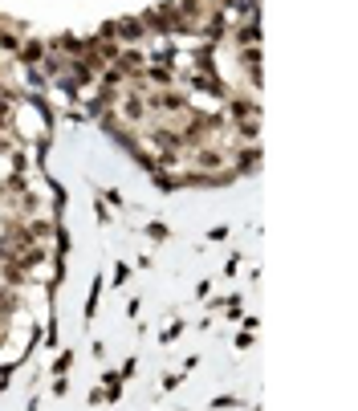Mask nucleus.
Returning a JSON list of instances; mask_svg holds the SVG:
<instances>
[{"instance_id": "f257e3e1", "label": "nucleus", "mask_w": 358, "mask_h": 411, "mask_svg": "<svg viewBox=\"0 0 358 411\" xmlns=\"http://www.w3.org/2000/svg\"><path fill=\"white\" fill-rule=\"evenodd\" d=\"M69 367H74V355L65 350V355H57V362H53V374H65Z\"/></svg>"}, {"instance_id": "f03ea898", "label": "nucleus", "mask_w": 358, "mask_h": 411, "mask_svg": "<svg viewBox=\"0 0 358 411\" xmlns=\"http://www.w3.org/2000/svg\"><path fill=\"white\" fill-rule=\"evenodd\" d=\"M183 334V322H171V326H163V342H175Z\"/></svg>"}, {"instance_id": "7ed1b4c3", "label": "nucleus", "mask_w": 358, "mask_h": 411, "mask_svg": "<svg viewBox=\"0 0 358 411\" xmlns=\"http://www.w3.org/2000/svg\"><path fill=\"white\" fill-rule=\"evenodd\" d=\"M126 277H131V265H114V285H122Z\"/></svg>"}, {"instance_id": "20e7f679", "label": "nucleus", "mask_w": 358, "mask_h": 411, "mask_svg": "<svg viewBox=\"0 0 358 411\" xmlns=\"http://www.w3.org/2000/svg\"><path fill=\"white\" fill-rule=\"evenodd\" d=\"M147 232H151L155 241H163V236H167V224H147Z\"/></svg>"}, {"instance_id": "39448f33", "label": "nucleus", "mask_w": 358, "mask_h": 411, "mask_svg": "<svg viewBox=\"0 0 358 411\" xmlns=\"http://www.w3.org/2000/svg\"><path fill=\"white\" fill-rule=\"evenodd\" d=\"M232 403H236V399H232V395H220V399H216V403H212V407H216V411H224V407H232Z\"/></svg>"}]
</instances>
